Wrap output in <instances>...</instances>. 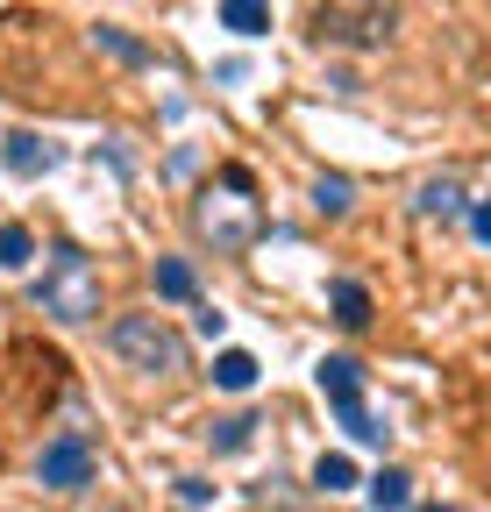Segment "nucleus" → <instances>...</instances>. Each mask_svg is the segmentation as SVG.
<instances>
[{
  "label": "nucleus",
  "mask_w": 491,
  "mask_h": 512,
  "mask_svg": "<svg viewBox=\"0 0 491 512\" xmlns=\"http://www.w3.org/2000/svg\"><path fill=\"white\" fill-rule=\"evenodd\" d=\"M264 228V207L250 200V171H221V185L200 192V235L221 249V256H242Z\"/></svg>",
  "instance_id": "obj_1"
},
{
  "label": "nucleus",
  "mask_w": 491,
  "mask_h": 512,
  "mask_svg": "<svg viewBox=\"0 0 491 512\" xmlns=\"http://www.w3.org/2000/svg\"><path fill=\"white\" fill-rule=\"evenodd\" d=\"M36 306L50 313V320H65V328H79V320H93L100 313V271H93V256L86 249H50V264H43V278H36Z\"/></svg>",
  "instance_id": "obj_2"
},
{
  "label": "nucleus",
  "mask_w": 491,
  "mask_h": 512,
  "mask_svg": "<svg viewBox=\"0 0 491 512\" xmlns=\"http://www.w3.org/2000/svg\"><path fill=\"white\" fill-rule=\"evenodd\" d=\"M107 342H114V356L129 363V370H143V377H171V370H186V342H178V328L164 313H121L114 328H107Z\"/></svg>",
  "instance_id": "obj_3"
},
{
  "label": "nucleus",
  "mask_w": 491,
  "mask_h": 512,
  "mask_svg": "<svg viewBox=\"0 0 491 512\" xmlns=\"http://www.w3.org/2000/svg\"><path fill=\"white\" fill-rule=\"evenodd\" d=\"M36 477H43L50 491H86V484H93V441H86V434H57V441H43Z\"/></svg>",
  "instance_id": "obj_4"
},
{
  "label": "nucleus",
  "mask_w": 491,
  "mask_h": 512,
  "mask_svg": "<svg viewBox=\"0 0 491 512\" xmlns=\"http://www.w3.org/2000/svg\"><path fill=\"white\" fill-rule=\"evenodd\" d=\"M392 22H399L392 8H321V15H314L321 43H385Z\"/></svg>",
  "instance_id": "obj_5"
},
{
  "label": "nucleus",
  "mask_w": 491,
  "mask_h": 512,
  "mask_svg": "<svg viewBox=\"0 0 491 512\" xmlns=\"http://www.w3.org/2000/svg\"><path fill=\"white\" fill-rule=\"evenodd\" d=\"M321 392H328V406L335 413H349V406H363V363L356 356H321Z\"/></svg>",
  "instance_id": "obj_6"
},
{
  "label": "nucleus",
  "mask_w": 491,
  "mask_h": 512,
  "mask_svg": "<svg viewBox=\"0 0 491 512\" xmlns=\"http://www.w3.org/2000/svg\"><path fill=\"white\" fill-rule=\"evenodd\" d=\"M0 164H8L15 178H43V171L57 164V150H50L43 136H29V128H15V136L0 143Z\"/></svg>",
  "instance_id": "obj_7"
},
{
  "label": "nucleus",
  "mask_w": 491,
  "mask_h": 512,
  "mask_svg": "<svg viewBox=\"0 0 491 512\" xmlns=\"http://www.w3.org/2000/svg\"><path fill=\"white\" fill-rule=\"evenodd\" d=\"M214 22L235 29V36H271V8H264V0H221Z\"/></svg>",
  "instance_id": "obj_8"
},
{
  "label": "nucleus",
  "mask_w": 491,
  "mask_h": 512,
  "mask_svg": "<svg viewBox=\"0 0 491 512\" xmlns=\"http://www.w3.org/2000/svg\"><path fill=\"white\" fill-rule=\"evenodd\" d=\"M328 306H335L342 328H363V320H371V292H363L356 278H335V285H328Z\"/></svg>",
  "instance_id": "obj_9"
},
{
  "label": "nucleus",
  "mask_w": 491,
  "mask_h": 512,
  "mask_svg": "<svg viewBox=\"0 0 491 512\" xmlns=\"http://www.w3.org/2000/svg\"><path fill=\"white\" fill-rule=\"evenodd\" d=\"M214 384H221V392H250V384H257V356L250 349H221L214 356Z\"/></svg>",
  "instance_id": "obj_10"
},
{
  "label": "nucleus",
  "mask_w": 491,
  "mask_h": 512,
  "mask_svg": "<svg viewBox=\"0 0 491 512\" xmlns=\"http://www.w3.org/2000/svg\"><path fill=\"white\" fill-rule=\"evenodd\" d=\"M413 505V477L406 470H378L371 477V512H406Z\"/></svg>",
  "instance_id": "obj_11"
},
{
  "label": "nucleus",
  "mask_w": 491,
  "mask_h": 512,
  "mask_svg": "<svg viewBox=\"0 0 491 512\" xmlns=\"http://www.w3.org/2000/svg\"><path fill=\"white\" fill-rule=\"evenodd\" d=\"M157 292L164 299H200V278H193L186 256H157Z\"/></svg>",
  "instance_id": "obj_12"
},
{
  "label": "nucleus",
  "mask_w": 491,
  "mask_h": 512,
  "mask_svg": "<svg viewBox=\"0 0 491 512\" xmlns=\"http://www.w3.org/2000/svg\"><path fill=\"white\" fill-rule=\"evenodd\" d=\"M342 434H349V441H363V448H385V434H392V427H385L371 406H349V413H342Z\"/></svg>",
  "instance_id": "obj_13"
},
{
  "label": "nucleus",
  "mask_w": 491,
  "mask_h": 512,
  "mask_svg": "<svg viewBox=\"0 0 491 512\" xmlns=\"http://www.w3.org/2000/svg\"><path fill=\"white\" fill-rule=\"evenodd\" d=\"M93 43H100L107 57H121V64H150V50H143L129 29H114V22H100V29H93Z\"/></svg>",
  "instance_id": "obj_14"
},
{
  "label": "nucleus",
  "mask_w": 491,
  "mask_h": 512,
  "mask_svg": "<svg viewBox=\"0 0 491 512\" xmlns=\"http://www.w3.org/2000/svg\"><path fill=\"white\" fill-rule=\"evenodd\" d=\"M420 214H463V185L456 178H427L420 185Z\"/></svg>",
  "instance_id": "obj_15"
},
{
  "label": "nucleus",
  "mask_w": 491,
  "mask_h": 512,
  "mask_svg": "<svg viewBox=\"0 0 491 512\" xmlns=\"http://www.w3.org/2000/svg\"><path fill=\"white\" fill-rule=\"evenodd\" d=\"M29 256H36V235L22 221H8V228H0V271H22Z\"/></svg>",
  "instance_id": "obj_16"
},
{
  "label": "nucleus",
  "mask_w": 491,
  "mask_h": 512,
  "mask_svg": "<svg viewBox=\"0 0 491 512\" xmlns=\"http://www.w3.org/2000/svg\"><path fill=\"white\" fill-rule=\"evenodd\" d=\"M314 207H321V214H349V207H356V185H349L342 171H328V178L314 185Z\"/></svg>",
  "instance_id": "obj_17"
},
{
  "label": "nucleus",
  "mask_w": 491,
  "mask_h": 512,
  "mask_svg": "<svg viewBox=\"0 0 491 512\" xmlns=\"http://www.w3.org/2000/svg\"><path fill=\"white\" fill-rule=\"evenodd\" d=\"M250 434H257V420H250V413H235V420H214V448H221V456L250 448Z\"/></svg>",
  "instance_id": "obj_18"
},
{
  "label": "nucleus",
  "mask_w": 491,
  "mask_h": 512,
  "mask_svg": "<svg viewBox=\"0 0 491 512\" xmlns=\"http://www.w3.org/2000/svg\"><path fill=\"white\" fill-rule=\"evenodd\" d=\"M314 484H321V491H356V463H349V456H321V463H314Z\"/></svg>",
  "instance_id": "obj_19"
},
{
  "label": "nucleus",
  "mask_w": 491,
  "mask_h": 512,
  "mask_svg": "<svg viewBox=\"0 0 491 512\" xmlns=\"http://www.w3.org/2000/svg\"><path fill=\"white\" fill-rule=\"evenodd\" d=\"M178 505H186V512L214 505V484H207V477H178Z\"/></svg>",
  "instance_id": "obj_20"
},
{
  "label": "nucleus",
  "mask_w": 491,
  "mask_h": 512,
  "mask_svg": "<svg viewBox=\"0 0 491 512\" xmlns=\"http://www.w3.org/2000/svg\"><path fill=\"white\" fill-rule=\"evenodd\" d=\"M221 328H228V313H221V306H200V335L221 342Z\"/></svg>",
  "instance_id": "obj_21"
},
{
  "label": "nucleus",
  "mask_w": 491,
  "mask_h": 512,
  "mask_svg": "<svg viewBox=\"0 0 491 512\" xmlns=\"http://www.w3.org/2000/svg\"><path fill=\"white\" fill-rule=\"evenodd\" d=\"M470 228H477V242H491V200H477V207H470Z\"/></svg>",
  "instance_id": "obj_22"
},
{
  "label": "nucleus",
  "mask_w": 491,
  "mask_h": 512,
  "mask_svg": "<svg viewBox=\"0 0 491 512\" xmlns=\"http://www.w3.org/2000/svg\"><path fill=\"white\" fill-rule=\"evenodd\" d=\"M413 512H456V505H413Z\"/></svg>",
  "instance_id": "obj_23"
}]
</instances>
